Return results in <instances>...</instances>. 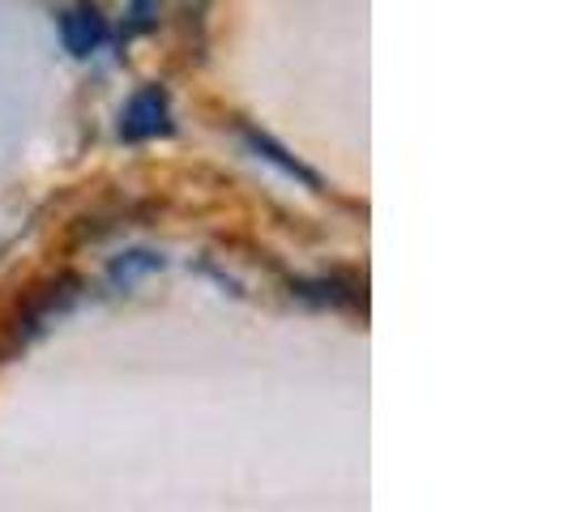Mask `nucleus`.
Wrapping results in <instances>:
<instances>
[{
	"mask_svg": "<svg viewBox=\"0 0 568 512\" xmlns=\"http://www.w3.org/2000/svg\"><path fill=\"white\" fill-rule=\"evenodd\" d=\"M78 299H82V278H73V274H57V278H48V283L30 286L27 295L18 299L13 316L4 320V355L22 350V346H30L43 329H52L60 316L73 313Z\"/></svg>",
	"mask_w": 568,
	"mask_h": 512,
	"instance_id": "1",
	"label": "nucleus"
},
{
	"mask_svg": "<svg viewBox=\"0 0 568 512\" xmlns=\"http://www.w3.org/2000/svg\"><path fill=\"white\" fill-rule=\"evenodd\" d=\"M171 129H175V120H171V99L163 85H142L120 112L124 142H154V137H168Z\"/></svg>",
	"mask_w": 568,
	"mask_h": 512,
	"instance_id": "2",
	"label": "nucleus"
},
{
	"mask_svg": "<svg viewBox=\"0 0 568 512\" xmlns=\"http://www.w3.org/2000/svg\"><path fill=\"white\" fill-rule=\"evenodd\" d=\"M60 39H64V48H69V57H94L103 43H108V18L99 13V4H90V0H78V4H69L64 13H60Z\"/></svg>",
	"mask_w": 568,
	"mask_h": 512,
	"instance_id": "3",
	"label": "nucleus"
},
{
	"mask_svg": "<svg viewBox=\"0 0 568 512\" xmlns=\"http://www.w3.org/2000/svg\"><path fill=\"white\" fill-rule=\"evenodd\" d=\"M240 137H244V145L253 150V158H261V163H270V167H278L286 175V180H300L308 193H325V184H321V175H316L313 167H304L286 145H278L270 133H261V129H253V124H244L240 129Z\"/></svg>",
	"mask_w": 568,
	"mask_h": 512,
	"instance_id": "4",
	"label": "nucleus"
},
{
	"mask_svg": "<svg viewBox=\"0 0 568 512\" xmlns=\"http://www.w3.org/2000/svg\"><path fill=\"white\" fill-rule=\"evenodd\" d=\"M295 295L316 299V304H334V308H368L359 283H342V278H316V283H295Z\"/></svg>",
	"mask_w": 568,
	"mask_h": 512,
	"instance_id": "5",
	"label": "nucleus"
},
{
	"mask_svg": "<svg viewBox=\"0 0 568 512\" xmlns=\"http://www.w3.org/2000/svg\"><path fill=\"white\" fill-rule=\"evenodd\" d=\"M168 260L159 253H150V248H138V253H124V256H115L112 260V269H108V283L112 286H129L133 283H142V278H150V274H159Z\"/></svg>",
	"mask_w": 568,
	"mask_h": 512,
	"instance_id": "6",
	"label": "nucleus"
},
{
	"mask_svg": "<svg viewBox=\"0 0 568 512\" xmlns=\"http://www.w3.org/2000/svg\"><path fill=\"white\" fill-rule=\"evenodd\" d=\"M159 13H163V0H129L124 34H145V30H154L159 27Z\"/></svg>",
	"mask_w": 568,
	"mask_h": 512,
	"instance_id": "7",
	"label": "nucleus"
},
{
	"mask_svg": "<svg viewBox=\"0 0 568 512\" xmlns=\"http://www.w3.org/2000/svg\"><path fill=\"white\" fill-rule=\"evenodd\" d=\"M197 4H201V0H197Z\"/></svg>",
	"mask_w": 568,
	"mask_h": 512,
	"instance_id": "8",
	"label": "nucleus"
}]
</instances>
